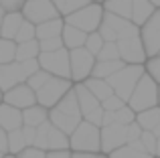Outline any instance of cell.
Segmentation results:
<instances>
[{
    "label": "cell",
    "instance_id": "cell-4",
    "mask_svg": "<svg viewBox=\"0 0 160 158\" xmlns=\"http://www.w3.org/2000/svg\"><path fill=\"white\" fill-rule=\"evenodd\" d=\"M98 32L103 37L106 43H120V41L130 39V37H140V28L132 20L120 18V16L109 14V12L103 14V22Z\"/></svg>",
    "mask_w": 160,
    "mask_h": 158
},
{
    "label": "cell",
    "instance_id": "cell-12",
    "mask_svg": "<svg viewBox=\"0 0 160 158\" xmlns=\"http://www.w3.org/2000/svg\"><path fill=\"white\" fill-rule=\"evenodd\" d=\"M140 37L146 47V53H148V59L158 57L160 55V8L154 12L152 18L142 27Z\"/></svg>",
    "mask_w": 160,
    "mask_h": 158
},
{
    "label": "cell",
    "instance_id": "cell-38",
    "mask_svg": "<svg viewBox=\"0 0 160 158\" xmlns=\"http://www.w3.org/2000/svg\"><path fill=\"white\" fill-rule=\"evenodd\" d=\"M140 140L146 146V152H148L150 156H158V138L154 136V132H144Z\"/></svg>",
    "mask_w": 160,
    "mask_h": 158
},
{
    "label": "cell",
    "instance_id": "cell-7",
    "mask_svg": "<svg viewBox=\"0 0 160 158\" xmlns=\"http://www.w3.org/2000/svg\"><path fill=\"white\" fill-rule=\"evenodd\" d=\"M41 69L47 71L53 77H61V79H71V55L67 49L55 53H41L39 57Z\"/></svg>",
    "mask_w": 160,
    "mask_h": 158
},
{
    "label": "cell",
    "instance_id": "cell-55",
    "mask_svg": "<svg viewBox=\"0 0 160 158\" xmlns=\"http://www.w3.org/2000/svg\"><path fill=\"white\" fill-rule=\"evenodd\" d=\"M154 136H156V138H160V126L156 128V130H154Z\"/></svg>",
    "mask_w": 160,
    "mask_h": 158
},
{
    "label": "cell",
    "instance_id": "cell-53",
    "mask_svg": "<svg viewBox=\"0 0 160 158\" xmlns=\"http://www.w3.org/2000/svg\"><path fill=\"white\" fill-rule=\"evenodd\" d=\"M71 158H99V154H85V152H73Z\"/></svg>",
    "mask_w": 160,
    "mask_h": 158
},
{
    "label": "cell",
    "instance_id": "cell-30",
    "mask_svg": "<svg viewBox=\"0 0 160 158\" xmlns=\"http://www.w3.org/2000/svg\"><path fill=\"white\" fill-rule=\"evenodd\" d=\"M39 57H41V43H39V39L31 41V43L18 45V51H16V61H18V63H24V61H31V59H39Z\"/></svg>",
    "mask_w": 160,
    "mask_h": 158
},
{
    "label": "cell",
    "instance_id": "cell-8",
    "mask_svg": "<svg viewBox=\"0 0 160 158\" xmlns=\"http://www.w3.org/2000/svg\"><path fill=\"white\" fill-rule=\"evenodd\" d=\"M22 16H24V20L32 22L35 27L45 24L55 18H63L59 14L57 6L53 4V0H27V4L22 8Z\"/></svg>",
    "mask_w": 160,
    "mask_h": 158
},
{
    "label": "cell",
    "instance_id": "cell-25",
    "mask_svg": "<svg viewBox=\"0 0 160 158\" xmlns=\"http://www.w3.org/2000/svg\"><path fill=\"white\" fill-rule=\"evenodd\" d=\"M85 87L91 91V93L95 95V97L99 99V101H106L108 97H112L113 95V87L109 85V83L106 81V79H95V77H89L85 81Z\"/></svg>",
    "mask_w": 160,
    "mask_h": 158
},
{
    "label": "cell",
    "instance_id": "cell-29",
    "mask_svg": "<svg viewBox=\"0 0 160 158\" xmlns=\"http://www.w3.org/2000/svg\"><path fill=\"white\" fill-rule=\"evenodd\" d=\"M136 122L142 126V130H144V132H154L160 126V106L158 107H152V110H146V111H142V114H138Z\"/></svg>",
    "mask_w": 160,
    "mask_h": 158
},
{
    "label": "cell",
    "instance_id": "cell-13",
    "mask_svg": "<svg viewBox=\"0 0 160 158\" xmlns=\"http://www.w3.org/2000/svg\"><path fill=\"white\" fill-rule=\"evenodd\" d=\"M4 103L24 111V110H28V107L37 106L39 101H37V91L32 89L28 83H22V85H18V87H14V89L4 93Z\"/></svg>",
    "mask_w": 160,
    "mask_h": 158
},
{
    "label": "cell",
    "instance_id": "cell-5",
    "mask_svg": "<svg viewBox=\"0 0 160 158\" xmlns=\"http://www.w3.org/2000/svg\"><path fill=\"white\" fill-rule=\"evenodd\" d=\"M103 14H106L103 4L93 2V4H89V6L77 10L75 14L67 16L65 24L75 27V28H79V31L87 32V35H91V32H98L99 31V27H102V22H103Z\"/></svg>",
    "mask_w": 160,
    "mask_h": 158
},
{
    "label": "cell",
    "instance_id": "cell-19",
    "mask_svg": "<svg viewBox=\"0 0 160 158\" xmlns=\"http://www.w3.org/2000/svg\"><path fill=\"white\" fill-rule=\"evenodd\" d=\"M87 32L79 31V28L75 27H69V24H65V31H63L61 39H63V45H65L67 51H75V49H83L87 43Z\"/></svg>",
    "mask_w": 160,
    "mask_h": 158
},
{
    "label": "cell",
    "instance_id": "cell-1",
    "mask_svg": "<svg viewBox=\"0 0 160 158\" xmlns=\"http://www.w3.org/2000/svg\"><path fill=\"white\" fill-rule=\"evenodd\" d=\"M158 103H160V85L146 73V75L140 79L138 87L134 89L128 106L132 107L136 114H142V111H146V110L158 107Z\"/></svg>",
    "mask_w": 160,
    "mask_h": 158
},
{
    "label": "cell",
    "instance_id": "cell-64",
    "mask_svg": "<svg viewBox=\"0 0 160 158\" xmlns=\"http://www.w3.org/2000/svg\"><path fill=\"white\" fill-rule=\"evenodd\" d=\"M158 106H160V103H158Z\"/></svg>",
    "mask_w": 160,
    "mask_h": 158
},
{
    "label": "cell",
    "instance_id": "cell-20",
    "mask_svg": "<svg viewBox=\"0 0 160 158\" xmlns=\"http://www.w3.org/2000/svg\"><path fill=\"white\" fill-rule=\"evenodd\" d=\"M24 22L22 12H10V14H4L2 18V39L14 41L18 37V31Z\"/></svg>",
    "mask_w": 160,
    "mask_h": 158
},
{
    "label": "cell",
    "instance_id": "cell-6",
    "mask_svg": "<svg viewBox=\"0 0 160 158\" xmlns=\"http://www.w3.org/2000/svg\"><path fill=\"white\" fill-rule=\"evenodd\" d=\"M73 87L75 85L71 83V79L51 77L43 89L37 91V101H39V106L47 107V110H55V107L61 103V99L65 97Z\"/></svg>",
    "mask_w": 160,
    "mask_h": 158
},
{
    "label": "cell",
    "instance_id": "cell-61",
    "mask_svg": "<svg viewBox=\"0 0 160 158\" xmlns=\"http://www.w3.org/2000/svg\"><path fill=\"white\" fill-rule=\"evenodd\" d=\"M4 158H16V156H12V154H6V156H4Z\"/></svg>",
    "mask_w": 160,
    "mask_h": 158
},
{
    "label": "cell",
    "instance_id": "cell-17",
    "mask_svg": "<svg viewBox=\"0 0 160 158\" xmlns=\"http://www.w3.org/2000/svg\"><path fill=\"white\" fill-rule=\"evenodd\" d=\"M156 10L158 8L154 6L150 0H134V4H132V22L142 31V27L152 18Z\"/></svg>",
    "mask_w": 160,
    "mask_h": 158
},
{
    "label": "cell",
    "instance_id": "cell-45",
    "mask_svg": "<svg viewBox=\"0 0 160 158\" xmlns=\"http://www.w3.org/2000/svg\"><path fill=\"white\" fill-rule=\"evenodd\" d=\"M103 116H106V110L99 106L98 110H93L91 114H87L83 120H85V122H89V124H93V126H98V128H103Z\"/></svg>",
    "mask_w": 160,
    "mask_h": 158
},
{
    "label": "cell",
    "instance_id": "cell-24",
    "mask_svg": "<svg viewBox=\"0 0 160 158\" xmlns=\"http://www.w3.org/2000/svg\"><path fill=\"white\" fill-rule=\"evenodd\" d=\"M132 4L134 0H106L103 2V8L109 14H116L120 18L132 20Z\"/></svg>",
    "mask_w": 160,
    "mask_h": 158
},
{
    "label": "cell",
    "instance_id": "cell-11",
    "mask_svg": "<svg viewBox=\"0 0 160 158\" xmlns=\"http://www.w3.org/2000/svg\"><path fill=\"white\" fill-rule=\"evenodd\" d=\"M118 49H120V57L126 65H142L148 57L142 37H130V39L120 41Z\"/></svg>",
    "mask_w": 160,
    "mask_h": 158
},
{
    "label": "cell",
    "instance_id": "cell-43",
    "mask_svg": "<svg viewBox=\"0 0 160 158\" xmlns=\"http://www.w3.org/2000/svg\"><path fill=\"white\" fill-rule=\"evenodd\" d=\"M126 106H128V103H126L122 97H118L116 93H113L112 97H108L106 101L102 103V107H103L106 111H118V110H122V107H126Z\"/></svg>",
    "mask_w": 160,
    "mask_h": 158
},
{
    "label": "cell",
    "instance_id": "cell-44",
    "mask_svg": "<svg viewBox=\"0 0 160 158\" xmlns=\"http://www.w3.org/2000/svg\"><path fill=\"white\" fill-rule=\"evenodd\" d=\"M24 4H27V0H0V6L4 8L6 14H10V12H22Z\"/></svg>",
    "mask_w": 160,
    "mask_h": 158
},
{
    "label": "cell",
    "instance_id": "cell-14",
    "mask_svg": "<svg viewBox=\"0 0 160 158\" xmlns=\"http://www.w3.org/2000/svg\"><path fill=\"white\" fill-rule=\"evenodd\" d=\"M27 81L28 77L22 69V63L16 61V63L10 65H0V89H2V93H6V91L14 89V87L22 85Z\"/></svg>",
    "mask_w": 160,
    "mask_h": 158
},
{
    "label": "cell",
    "instance_id": "cell-22",
    "mask_svg": "<svg viewBox=\"0 0 160 158\" xmlns=\"http://www.w3.org/2000/svg\"><path fill=\"white\" fill-rule=\"evenodd\" d=\"M49 111H51V110L39 106V103H37V106H32V107H28V110H24L22 111L24 126H31V128L43 126L45 122H49Z\"/></svg>",
    "mask_w": 160,
    "mask_h": 158
},
{
    "label": "cell",
    "instance_id": "cell-27",
    "mask_svg": "<svg viewBox=\"0 0 160 158\" xmlns=\"http://www.w3.org/2000/svg\"><path fill=\"white\" fill-rule=\"evenodd\" d=\"M55 150H71V138L59 128L51 126V130H49V152Z\"/></svg>",
    "mask_w": 160,
    "mask_h": 158
},
{
    "label": "cell",
    "instance_id": "cell-31",
    "mask_svg": "<svg viewBox=\"0 0 160 158\" xmlns=\"http://www.w3.org/2000/svg\"><path fill=\"white\" fill-rule=\"evenodd\" d=\"M27 148H28V144H27V138H24L22 128H20V130H14V132H8V154L18 156L20 152H24Z\"/></svg>",
    "mask_w": 160,
    "mask_h": 158
},
{
    "label": "cell",
    "instance_id": "cell-39",
    "mask_svg": "<svg viewBox=\"0 0 160 158\" xmlns=\"http://www.w3.org/2000/svg\"><path fill=\"white\" fill-rule=\"evenodd\" d=\"M51 77H53V75H49L47 71H43V69H41L39 73H35L32 77H28V81H27V83H28V85H31L35 91H39V89H43V87L47 85V81H49Z\"/></svg>",
    "mask_w": 160,
    "mask_h": 158
},
{
    "label": "cell",
    "instance_id": "cell-42",
    "mask_svg": "<svg viewBox=\"0 0 160 158\" xmlns=\"http://www.w3.org/2000/svg\"><path fill=\"white\" fill-rule=\"evenodd\" d=\"M146 73L160 85V55L148 59V63H146Z\"/></svg>",
    "mask_w": 160,
    "mask_h": 158
},
{
    "label": "cell",
    "instance_id": "cell-63",
    "mask_svg": "<svg viewBox=\"0 0 160 158\" xmlns=\"http://www.w3.org/2000/svg\"><path fill=\"white\" fill-rule=\"evenodd\" d=\"M4 156H6V154H4V152H0V158H4Z\"/></svg>",
    "mask_w": 160,
    "mask_h": 158
},
{
    "label": "cell",
    "instance_id": "cell-57",
    "mask_svg": "<svg viewBox=\"0 0 160 158\" xmlns=\"http://www.w3.org/2000/svg\"><path fill=\"white\" fill-rule=\"evenodd\" d=\"M4 14H6V12H4V8L0 6V18H4Z\"/></svg>",
    "mask_w": 160,
    "mask_h": 158
},
{
    "label": "cell",
    "instance_id": "cell-47",
    "mask_svg": "<svg viewBox=\"0 0 160 158\" xmlns=\"http://www.w3.org/2000/svg\"><path fill=\"white\" fill-rule=\"evenodd\" d=\"M22 69H24V73H27V77H32L35 73H39V71H41V63H39V59L24 61V63H22Z\"/></svg>",
    "mask_w": 160,
    "mask_h": 158
},
{
    "label": "cell",
    "instance_id": "cell-18",
    "mask_svg": "<svg viewBox=\"0 0 160 158\" xmlns=\"http://www.w3.org/2000/svg\"><path fill=\"white\" fill-rule=\"evenodd\" d=\"M75 93H77V99H79V107H81V114L83 118H85L87 114H91L93 110H98L99 106H102V101H99L98 97H95L93 93H91L89 89L85 87V83H75Z\"/></svg>",
    "mask_w": 160,
    "mask_h": 158
},
{
    "label": "cell",
    "instance_id": "cell-32",
    "mask_svg": "<svg viewBox=\"0 0 160 158\" xmlns=\"http://www.w3.org/2000/svg\"><path fill=\"white\" fill-rule=\"evenodd\" d=\"M16 51H18V45H16V41L0 39V65L16 63Z\"/></svg>",
    "mask_w": 160,
    "mask_h": 158
},
{
    "label": "cell",
    "instance_id": "cell-52",
    "mask_svg": "<svg viewBox=\"0 0 160 158\" xmlns=\"http://www.w3.org/2000/svg\"><path fill=\"white\" fill-rule=\"evenodd\" d=\"M130 148H134V150H138V152H142V154H148L146 152V146L142 144V140H138V142H132V144H128Z\"/></svg>",
    "mask_w": 160,
    "mask_h": 158
},
{
    "label": "cell",
    "instance_id": "cell-40",
    "mask_svg": "<svg viewBox=\"0 0 160 158\" xmlns=\"http://www.w3.org/2000/svg\"><path fill=\"white\" fill-rule=\"evenodd\" d=\"M109 158H154V156L142 154V152L134 150V148H130V146H124V148H120V150H116L113 154H109Z\"/></svg>",
    "mask_w": 160,
    "mask_h": 158
},
{
    "label": "cell",
    "instance_id": "cell-48",
    "mask_svg": "<svg viewBox=\"0 0 160 158\" xmlns=\"http://www.w3.org/2000/svg\"><path fill=\"white\" fill-rule=\"evenodd\" d=\"M16 158H47V152L45 150H41V148H35V146H31V148H27L24 152H20Z\"/></svg>",
    "mask_w": 160,
    "mask_h": 158
},
{
    "label": "cell",
    "instance_id": "cell-10",
    "mask_svg": "<svg viewBox=\"0 0 160 158\" xmlns=\"http://www.w3.org/2000/svg\"><path fill=\"white\" fill-rule=\"evenodd\" d=\"M128 146V126H106L102 128V154H113L116 150Z\"/></svg>",
    "mask_w": 160,
    "mask_h": 158
},
{
    "label": "cell",
    "instance_id": "cell-26",
    "mask_svg": "<svg viewBox=\"0 0 160 158\" xmlns=\"http://www.w3.org/2000/svg\"><path fill=\"white\" fill-rule=\"evenodd\" d=\"M53 4L57 6L59 14H61L63 18H67V16L75 14L77 10H81V8L93 4V0H53Z\"/></svg>",
    "mask_w": 160,
    "mask_h": 158
},
{
    "label": "cell",
    "instance_id": "cell-23",
    "mask_svg": "<svg viewBox=\"0 0 160 158\" xmlns=\"http://www.w3.org/2000/svg\"><path fill=\"white\" fill-rule=\"evenodd\" d=\"M124 67H126L124 61H98V63H95L93 73H91V77L106 79V81H108L109 77H113L116 73H120Z\"/></svg>",
    "mask_w": 160,
    "mask_h": 158
},
{
    "label": "cell",
    "instance_id": "cell-16",
    "mask_svg": "<svg viewBox=\"0 0 160 158\" xmlns=\"http://www.w3.org/2000/svg\"><path fill=\"white\" fill-rule=\"evenodd\" d=\"M49 120H51V124L55 128H59L61 132H65L69 138H71V134L79 128V124L83 122V118L67 116V114H63V111H59V110H51V111H49Z\"/></svg>",
    "mask_w": 160,
    "mask_h": 158
},
{
    "label": "cell",
    "instance_id": "cell-21",
    "mask_svg": "<svg viewBox=\"0 0 160 158\" xmlns=\"http://www.w3.org/2000/svg\"><path fill=\"white\" fill-rule=\"evenodd\" d=\"M63 31H65V18H55V20H49V22L37 27V39L39 41L57 39V37L63 35Z\"/></svg>",
    "mask_w": 160,
    "mask_h": 158
},
{
    "label": "cell",
    "instance_id": "cell-62",
    "mask_svg": "<svg viewBox=\"0 0 160 158\" xmlns=\"http://www.w3.org/2000/svg\"><path fill=\"white\" fill-rule=\"evenodd\" d=\"M99 158H109V156H106V154H99Z\"/></svg>",
    "mask_w": 160,
    "mask_h": 158
},
{
    "label": "cell",
    "instance_id": "cell-60",
    "mask_svg": "<svg viewBox=\"0 0 160 158\" xmlns=\"http://www.w3.org/2000/svg\"><path fill=\"white\" fill-rule=\"evenodd\" d=\"M158 158H160V138H158Z\"/></svg>",
    "mask_w": 160,
    "mask_h": 158
},
{
    "label": "cell",
    "instance_id": "cell-34",
    "mask_svg": "<svg viewBox=\"0 0 160 158\" xmlns=\"http://www.w3.org/2000/svg\"><path fill=\"white\" fill-rule=\"evenodd\" d=\"M51 120L45 122L43 126L37 128V142H35V148H41V150L49 152V130H51Z\"/></svg>",
    "mask_w": 160,
    "mask_h": 158
},
{
    "label": "cell",
    "instance_id": "cell-49",
    "mask_svg": "<svg viewBox=\"0 0 160 158\" xmlns=\"http://www.w3.org/2000/svg\"><path fill=\"white\" fill-rule=\"evenodd\" d=\"M22 132H24V138H27L28 148H31V146H35V142H37V128L24 126V128H22Z\"/></svg>",
    "mask_w": 160,
    "mask_h": 158
},
{
    "label": "cell",
    "instance_id": "cell-3",
    "mask_svg": "<svg viewBox=\"0 0 160 158\" xmlns=\"http://www.w3.org/2000/svg\"><path fill=\"white\" fill-rule=\"evenodd\" d=\"M71 150L85 154H102V128L83 120L71 134Z\"/></svg>",
    "mask_w": 160,
    "mask_h": 158
},
{
    "label": "cell",
    "instance_id": "cell-35",
    "mask_svg": "<svg viewBox=\"0 0 160 158\" xmlns=\"http://www.w3.org/2000/svg\"><path fill=\"white\" fill-rule=\"evenodd\" d=\"M106 47V41H103V37L99 35V32H91L89 37H87V43H85V49L91 53V55L98 57L99 53H102V49Z\"/></svg>",
    "mask_w": 160,
    "mask_h": 158
},
{
    "label": "cell",
    "instance_id": "cell-50",
    "mask_svg": "<svg viewBox=\"0 0 160 158\" xmlns=\"http://www.w3.org/2000/svg\"><path fill=\"white\" fill-rule=\"evenodd\" d=\"M0 152L8 154V132L0 126Z\"/></svg>",
    "mask_w": 160,
    "mask_h": 158
},
{
    "label": "cell",
    "instance_id": "cell-59",
    "mask_svg": "<svg viewBox=\"0 0 160 158\" xmlns=\"http://www.w3.org/2000/svg\"><path fill=\"white\" fill-rule=\"evenodd\" d=\"M93 2H98V4H103V2H106V0H93Z\"/></svg>",
    "mask_w": 160,
    "mask_h": 158
},
{
    "label": "cell",
    "instance_id": "cell-37",
    "mask_svg": "<svg viewBox=\"0 0 160 158\" xmlns=\"http://www.w3.org/2000/svg\"><path fill=\"white\" fill-rule=\"evenodd\" d=\"M98 61H122L118 43H106V47H103L102 53L98 55Z\"/></svg>",
    "mask_w": 160,
    "mask_h": 158
},
{
    "label": "cell",
    "instance_id": "cell-33",
    "mask_svg": "<svg viewBox=\"0 0 160 158\" xmlns=\"http://www.w3.org/2000/svg\"><path fill=\"white\" fill-rule=\"evenodd\" d=\"M16 45H22V43H31V41H37V27L28 20H24L22 27L18 31V37H16Z\"/></svg>",
    "mask_w": 160,
    "mask_h": 158
},
{
    "label": "cell",
    "instance_id": "cell-28",
    "mask_svg": "<svg viewBox=\"0 0 160 158\" xmlns=\"http://www.w3.org/2000/svg\"><path fill=\"white\" fill-rule=\"evenodd\" d=\"M55 110L63 111V114L67 116H75V118H83L81 114V107H79V99H77V93H75V89H71L69 93L65 95V97L61 99V103H59Z\"/></svg>",
    "mask_w": 160,
    "mask_h": 158
},
{
    "label": "cell",
    "instance_id": "cell-56",
    "mask_svg": "<svg viewBox=\"0 0 160 158\" xmlns=\"http://www.w3.org/2000/svg\"><path fill=\"white\" fill-rule=\"evenodd\" d=\"M4 103V93H2V89H0V106Z\"/></svg>",
    "mask_w": 160,
    "mask_h": 158
},
{
    "label": "cell",
    "instance_id": "cell-54",
    "mask_svg": "<svg viewBox=\"0 0 160 158\" xmlns=\"http://www.w3.org/2000/svg\"><path fill=\"white\" fill-rule=\"evenodd\" d=\"M150 2H152V4H154L156 8H160V0H150Z\"/></svg>",
    "mask_w": 160,
    "mask_h": 158
},
{
    "label": "cell",
    "instance_id": "cell-51",
    "mask_svg": "<svg viewBox=\"0 0 160 158\" xmlns=\"http://www.w3.org/2000/svg\"><path fill=\"white\" fill-rule=\"evenodd\" d=\"M73 152L71 150H55V152H47V158H71Z\"/></svg>",
    "mask_w": 160,
    "mask_h": 158
},
{
    "label": "cell",
    "instance_id": "cell-9",
    "mask_svg": "<svg viewBox=\"0 0 160 158\" xmlns=\"http://www.w3.org/2000/svg\"><path fill=\"white\" fill-rule=\"evenodd\" d=\"M69 55H71V81L85 83L87 79L91 77V73H93L95 63H98V57L91 55L85 47L69 51Z\"/></svg>",
    "mask_w": 160,
    "mask_h": 158
},
{
    "label": "cell",
    "instance_id": "cell-58",
    "mask_svg": "<svg viewBox=\"0 0 160 158\" xmlns=\"http://www.w3.org/2000/svg\"><path fill=\"white\" fill-rule=\"evenodd\" d=\"M0 39H2V18H0Z\"/></svg>",
    "mask_w": 160,
    "mask_h": 158
},
{
    "label": "cell",
    "instance_id": "cell-41",
    "mask_svg": "<svg viewBox=\"0 0 160 158\" xmlns=\"http://www.w3.org/2000/svg\"><path fill=\"white\" fill-rule=\"evenodd\" d=\"M39 43H41V53H55V51L65 49L61 37H57V39H47V41H39Z\"/></svg>",
    "mask_w": 160,
    "mask_h": 158
},
{
    "label": "cell",
    "instance_id": "cell-15",
    "mask_svg": "<svg viewBox=\"0 0 160 158\" xmlns=\"http://www.w3.org/2000/svg\"><path fill=\"white\" fill-rule=\"evenodd\" d=\"M0 126L6 132H14V130L24 128L22 111L12 107V106H8V103H2V106H0Z\"/></svg>",
    "mask_w": 160,
    "mask_h": 158
},
{
    "label": "cell",
    "instance_id": "cell-46",
    "mask_svg": "<svg viewBox=\"0 0 160 158\" xmlns=\"http://www.w3.org/2000/svg\"><path fill=\"white\" fill-rule=\"evenodd\" d=\"M142 134H144V130H142V126L138 122L130 124V126H128V144L138 142V140L142 138Z\"/></svg>",
    "mask_w": 160,
    "mask_h": 158
},
{
    "label": "cell",
    "instance_id": "cell-2",
    "mask_svg": "<svg viewBox=\"0 0 160 158\" xmlns=\"http://www.w3.org/2000/svg\"><path fill=\"white\" fill-rule=\"evenodd\" d=\"M144 75H146L144 65H126L120 73L109 77L108 83L113 87V93L128 103L130 97H132V93H134V89L138 87V83H140V79Z\"/></svg>",
    "mask_w": 160,
    "mask_h": 158
},
{
    "label": "cell",
    "instance_id": "cell-36",
    "mask_svg": "<svg viewBox=\"0 0 160 158\" xmlns=\"http://www.w3.org/2000/svg\"><path fill=\"white\" fill-rule=\"evenodd\" d=\"M136 118H138V114L130 106H126V107L116 111V124H120V126H130V124L136 122Z\"/></svg>",
    "mask_w": 160,
    "mask_h": 158
}]
</instances>
